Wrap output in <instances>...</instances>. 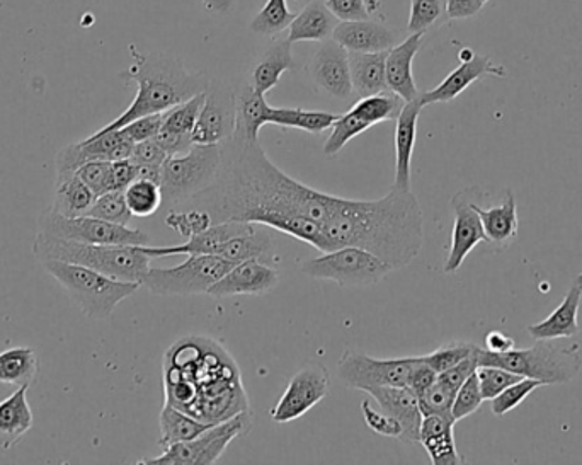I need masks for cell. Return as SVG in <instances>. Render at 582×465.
Here are the masks:
<instances>
[{"instance_id":"cell-60","label":"cell","mask_w":582,"mask_h":465,"mask_svg":"<svg viewBox=\"0 0 582 465\" xmlns=\"http://www.w3.org/2000/svg\"><path fill=\"white\" fill-rule=\"evenodd\" d=\"M156 140L168 152V156H180L194 146L193 138L186 137V135L169 134V132H159Z\"/></svg>"},{"instance_id":"cell-18","label":"cell","mask_w":582,"mask_h":465,"mask_svg":"<svg viewBox=\"0 0 582 465\" xmlns=\"http://www.w3.org/2000/svg\"><path fill=\"white\" fill-rule=\"evenodd\" d=\"M310 72H312L313 82L326 94L338 98V100H347L353 94L350 54L334 39L322 42V46L313 55Z\"/></svg>"},{"instance_id":"cell-49","label":"cell","mask_w":582,"mask_h":465,"mask_svg":"<svg viewBox=\"0 0 582 465\" xmlns=\"http://www.w3.org/2000/svg\"><path fill=\"white\" fill-rule=\"evenodd\" d=\"M482 402V390H480L479 377H477L476 372L457 390V396H455L452 406L453 420L460 421L467 418V416L473 415Z\"/></svg>"},{"instance_id":"cell-34","label":"cell","mask_w":582,"mask_h":465,"mask_svg":"<svg viewBox=\"0 0 582 465\" xmlns=\"http://www.w3.org/2000/svg\"><path fill=\"white\" fill-rule=\"evenodd\" d=\"M38 375V359L35 350L20 347L0 353V384L30 387Z\"/></svg>"},{"instance_id":"cell-41","label":"cell","mask_w":582,"mask_h":465,"mask_svg":"<svg viewBox=\"0 0 582 465\" xmlns=\"http://www.w3.org/2000/svg\"><path fill=\"white\" fill-rule=\"evenodd\" d=\"M205 92L193 95L191 100L184 101V103L178 104L172 110L166 111L164 123L160 132H169V134L186 135L191 137L193 134L194 125L198 120L199 111H202L203 103H205Z\"/></svg>"},{"instance_id":"cell-44","label":"cell","mask_w":582,"mask_h":465,"mask_svg":"<svg viewBox=\"0 0 582 465\" xmlns=\"http://www.w3.org/2000/svg\"><path fill=\"white\" fill-rule=\"evenodd\" d=\"M88 215L119 226H128L129 220L134 218L126 203L125 191H107L104 195L98 196Z\"/></svg>"},{"instance_id":"cell-59","label":"cell","mask_w":582,"mask_h":465,"mask_svg":"<svg viewBox=\"0 0 582 465\" xmlns=\"http://www.w3.org/2000/svg\"><path fill=\"white\" fill-rule=\"evenodd\" d=\"M483 0H446L448 20H468L482 11Z\"/></svg>"},{"instance_id":"cell-32","label":"cell","mask_w":582,"mask_h":465,"mask_svg":"<svg viewBox=\"0 0 582 465\" xmlns=\"http://www.w3.org/2000/svg\"><path fill=\"white\" fill-rule=\"evenodd\" d=\"M273 252V237L270 232L255 226L251 232L233 237L215 249L214 254L237 264L248 260L264 261Z\"/></svg>"},{"instance_id":"cell-37","label":"cell","mask_w":582,"mask_h":465,"mask_svg":"<svg viewBox=\"0 0 582 465\" xmlns=\"http://www.w3.org/2000/svg\"><path fill=\"white\" fill-rule=\"evenodd\" d=\"M339 115L328 111H305L300 107H271L270 125L298 128L309 134H322L334 125Z\"/></svg>"},{"instance_id":"cell-5","label":"cell","mask_w":582,"mask_h":465,"mask_svg":"<svg viewBox=\"0 0 582 465\" xmlns=\"http://www.w3.org/2000/svg\"><path fill=\"white\" fill-rule=\"evenodd\" d=\"M33 252L39 263L55 260L80 264L100 271L110 279L140 283V285L152 268L150 266L152 258L145 254L140 246L84 245L39 232L33 245Z\"/></svg>"},{"instance_id":"cell-63","label":"cell","mask_w":582,"mask_h":465,"mask_svg":"<svg viewBox=\"0 0 582 465\" xmlns=\"http://www.w3.org/2000/svg\"><path fill=\"white\" fill-rule=\"evenodd\" d=\"M575 280H578V282H581V283H582V273H581V275H579L578 279H575Z\"/></svg>"},{"instance_id":"cell-56","label":"cell","mask_w":582,"mask_h":465,"mask_svg":"<svg viewBox=\"0 0 582 465\" xmlns=\"http://www.w3.org/2000/svg\"><path fill=\"white\" fill-rule=\"evenodd\" d=\"M168 157V152L162 149L159 141L152 138V140L135 144L129 159L134 160L137 166H162Z\"/></svg>"},{"instance_id":"cell-19","label":"cell","mask_w":582,"mask_h":465,"mask_svg":"<svg viewBox=\"0 0 582 465\" xmlns=\"http://www.w3.org/2000/svg\"><path fill=\"white\" fill-rule=\"evenodd\" d=\"M279 273L267 266L264 261L248 260L233 264L208 294L212 297H236V295H264L278 285Z\"/></svg>"},{"instance_id":"cell-17","label":"cell","mask_w":582,"mask_h":465,"mask_svg":"<svg viewBox=\"0 0 582 465\" xmlns=\"http://www.w3.org/2000/svg\"><path fill=\"white\" fill-rule=\"evenodd\" d=\"M467 193L468 191H461L452 202L455 224H453L448 258L443 266V271L448 275L460 270L467 256L476 249L479 242L488 240V236L483 232L482 220L473 208L472 202H468Z\"/></svg>"},{"instance_id":"cell-54","label":"cell","mask_w":582,"mask_h":465,"mask_svg":"<svg viewBox=\"0 0 582 465\" xmlns=\"http://www.w3.org/2000/svg\"><path fill=\"white\" fill-rule=\"evenodd\" d=\"M476 350H473L472 355L461 360L460 363L452 366V368H448V371L438 374V381L443 382V384H446V386L452 387L453 390L460 389L461 384H464V382L467 381L470 375L476 374L477 368H479V360H477Z\"/></svg>"},{"instance_id":"cell-10","label":"cell","mask_w":582,"mask_h":465,"mask_svg":"<svg viewBox=\"0 0 582 465\" xmlns=\"http://www.w3.org/2000/svg\"><path fill=\"white\" fill-rule=\"evenodd\" d=\"M301 271L310 279L329 280L343 288H356V286L365 288L377 285L393 270L378 256L362 248L347 246L305 261Z\"/></svg>"},{"instance_id":"cell-1","label":"cell","mask_w":582,"mask_h":465,"mask_svg":"<svg viewBox=\"0 0 582 465\" xmlns=\"http://www.w3.org/2000/svg\"><path fill=\"white\" fill-rule=\"evenodd\" d=\"M343 200L289 178L271 162L258 140L236 128L232 138L221 144L214 183L190 202L208 212L212 224L249 222L266 227L279 214L304 215L326 224Z\"/></svg>"},{"instance_id":"cell-62","label":"cell","mask_w":582,"mask_h":465,"mask_svg":"<svg viewBox=\"0 0 582 465\" xmlns=\"http://www.w3.org/2000/svg\"><path fill=\"white\" fill-rule=\"evenodd\" d=\"M203 2L208 11L218 12V14L230 11L233 5V0H203Z\"/></svg>"},{"instance_id":"cell-27","label":"cell","mask_w":582,"mask_h":465,"mask_svg":"<svg viewBox=\"0 0 582 465\" xmlns=\"http://www.w3.org/2000/svg\"><path fill=\"white\" fill-rule=\"evenodd\" d=\"M339 20L332 14L326 2L313 0L295 15L294 23L289 24V43L298 42H328L332 38Z\"/></svg>"},{"instance_id":"cell-14","label":"cell","mask_w":582,"mask_h":465,"mask_svg":"<svg viewBox=\"0 0 582 465\" xmlns=\"http://www.w3.org/2000/svg\"><path fill=\"white\" fill-rule=\"evenodd\" d=\"M237 125V95L224 82H209L205 103L194 125L193 144L220 146L232 138Z\"/></svg>"},{"instance_id":"cell-7","label":"cell","mask_w":582,"mask_h":465,"mask_svg":"<svg viewBox=\"0 0 582 465\" xmlns=\"http://www.w3.org/2000/svg\"><path fill=\"white\" fill-rule=\"evenodd\" d=\"M42 264L69 292L76 306L89 319H107L125 298L140 288V283L110 279L80 264L55 260L43 261Z\"/></svg>"},{"instance_id":"cell-26","label":"cell","mask_w":582,"mask_h":465,"mask_svg":"<svg viewBox=\"0 0 582 465\" xmlns=\"http://www.w3.org/2000/svg\"><path fill=\"white\" fill-rule=\"evenodd\" d=\"M582 283L575 280L563 297L562 304L554 310L547 319L528 326L533 340H556V338H572L579 332L578 314L581 307Z\"/></svg>"},{"instance_id":"cell-28","label":"cell","mask_w":582,"mask_h":465,"mask_svg":"<svg viewBox=\"0 0 582 465\" xmlns=\"http://www.w3.org/2000/svg\"><path fill=\"white\" fill-rule=\"evenodd\" d=\"M30 387H18L12 396L0 402V451H9L33 427V412L26 399Z\"/></svg>"},{"instance_id":"cell-50","label":"cell","mask_w":582,"mask_h":465,"mask_svg":"<svg viewBox=\"0 0 582 465\" xmlns=\"http://www.w3.org/2000/svg\"><path fill=\"white\" fill-rule=\"evenodd\" d=\"M166 224L175 232L190 239L194 234L208 229L212 226V217H209L208 212L198 211V208L190 212L172 211L166 217Z\"/></svg>"},{"instance_id":"cell-42","label":"cell","mask_w":582,"mask_h":465,"mask_svg":"<svg viewBox=\"0 0 582 465\" xmlns=\"http://www.w3.org/2000/svg\"><path fill=\"white\" fill-rule=\"evenodd\" d=\"M448 21L446 0H411L408 30L411 33H423L440 27Z\"/></svg>"},{"instance_id":"cell-16","label":"cell","mask_w":582,"mask_h":465,"mask_svg":"<svg viewBox=\"0 0 582 465\" xmlns=\"http://www.w3.org/2000/svg\"><path fill=\"white\" fill-rule=\"evenodd\" d=\"M134 141H129L122 131L92 134L79 144L64 147L57 156V183L69 180L82 166L94 160L129 159L134 150Z\"/></svg>"},{"instance_id":"cell-51","label":"cell","mask_w":582,"mask_h":465,"mask_svg":"<svg viewBox=\"0 0 582 465\" xmlns=\"http://www.w3.org/2000/svg\"><path fill=\"white\" fill-rule=\"evenodd\" d=\"M111 162L110 160H94L89 165L82 166L76 172L77 178L84 181L95 196L104 195L111 191Z\"/></svg>"},{"instance_id":"cell-48","label":"cell","mask_w":582,"mask_h":465,"mask_svg":"<svg viewBox=\"0 0 582 465\" xmlns=\"http://www.w3.org/2000/svg\"><path fill=\"white\" fill-rule=\"evenodd\" d=\"M476 344L465 343V341H455V343L445 344V347L434 350L430 355H423L421 359L433 368L436 374L448 371L452 366L460 363L461 360L472 355Z\"/></svg>"},{"instance_id":"cell-53","label":"cell","mask_w":582,"mask_h":465,"mask_svg":"<svg viewBox=\"0 0 582 465\" xmlns=\"http://www.w3.org/2000/svg\"><path fill=\"white\" fill-rule=\"evenodd\" d=\"M162 123H164V113H156V115L141 116V118L134 120V122L123 126L119 131L129 141L138 144V141L156 138L160 128H162Z\"/></svg>"},{"instance_id":"cell-12","label":"cell","mask_w":582,"mask_h":465,"mask_svg":"<svg viewBox=\"0 0 582 465\" xmlns=\"http://www.w3.org/2000/svg\"><path fill=\"white\" fill-rule=\"evenodd\" d=\"M38 232L84 245L147 246L150 240L144 230L129 229L128 226H119L89 215L76 218L61 217L52 208L39 217Z\"/></svg>"},{"instance_id":"cell-64","label":"cell","mask_w":582,"mask_h":465,"mask_svg":"<svg viewBox=\"0 0 582 465\" xmlns=\"http://www.w3.org/2000/svg\"><path fill=\"white\" fill-rule=\"evenodd\" d=\"M483 2H489V0H483Z\"/></svg>"},{"instance_id":"cell-33","label":"cell","mask_w":582,"mask_h":465,"mask_svg":"<svg viewBox=\"0 0 582 465\" xmlns=\"http://www.w3.org/2000/svg\"><path fill=\"white\" fill-rule=\"evenodd\" d=\"M160 423V446H171L174 443L190 442L202 435L203 431L214 427V423H205V421L174 408V406L166 405L159 418Z\"/></svg>"},{"instance_id":"cell-52","label":"cell","mask_w":582,"mask_h":465,"mask_svg":"<svg viewBox=\"0 0 582 465\" xmlns=\"http://www.w3.org/2000/svg\"><path fill=\"white\" fill-rule=\"evenodd\" d=\"M362 411L366 427H368L369 430H374L378 435L388 436V439L400 440V436H402V424H400L396 418L385 415L384 411H375V409L372 408V405H369V400H363Z\"/></svg>"},{"instance_id":"cell-15","label":"cell","mask_w":582,"mask_h":465,"mask_svg":"<svg viewBox=\"0 0 582 465\" xmlns=\"http://www.w3.org/2000/svg\"><path fill=\"white\" fill-rule=\"evenodd\" d=\"M331 387L328 368L323 365L304 366L289 378L282 399L271 409L274 423L285 424L298 420L328 396Z\"/></svg>"},{"instance_id":"cell-9","label":"cell","mask_w":582,"mask_h":465,"mask_svg":"<svg viewBox=\"0 0 582 465\" xmlns=\"http://www.w3.org/2000/svg\"><path fill=\"white\" fill-rule=\"evenodd\" d=\"M233 263L215 254H190L183 264L150 268L141 285L162 297L208 294L209 288L232 270Z\"/></svg>"},{"instance_id":"cell-3","label":"cell","mask_w":582,"mask_h":465,"mask_svg":"<svg viewBox=\"0 0 582 465\" xmlns=\"http://www.w3.org/2000/svg\"><path fill=\"white\" fill-rule=\"evenodd\" d=\"M169 381L190 384L194 402L187 415L205 423H221L249 409L239 368L214 340L184 338L168 350L164 382Z\"/></svg>"},{"instance_id":"cell-58","label":"cell","mask_w":582,"mask_h":465,"mask_svg":"<svg viewBox=\"0 0 582 465\" xmlns=\"http://www.w3.org/2000/svg\"><path fill=\"white\" fill-rule=\"evenodd\" d=\"M111 191H125L138 178V166L132 159L111 162Z\"/></svg>"},{"instance_id":"cell-43","label":"cell","mask_w":582,"mask_h":465,"mask_svg":"<svg viewBox=\"0 0 582 465\" xmlns=\"http://www.w3.org/2000/svg\"><path fill=\"white\" fill-rule=\"evenodd\" d=\"M369 126L366 125L363 120L354 115L353 111H347L346 115H339L332 125L331 135L323 144V154L329 157L338 156L344 147L353 140L354 137H358L363 132L368 131Z\"/></svg>"},{"instance_id":"cell-24","label":"cell","mask_w":582,"mask_h":465,"mask_svg":"<svg viewBox=\"0 0 582 465\" xmlns=\"http://www.w3.org/2000/svg\"><path fill=\"white\" fill-rule=\"evenodd\" d=\"M423 110L421 101L406 103L396 120V181L393 188L412 191V156H414L415 137H418V120Z\"/></svg>"},{"instance_id":"cell-55","label":"cell","mask_w":582,"mask_h":465,"mask_svg":"<svg viewBox=\"0 0 582 465\" xmlns=\"http://www.w3.org/2000/svg\"><path fill=\"white\" fill-rule=\"evenodd\" d=\"M326 5L339 21L372 20L366 0H326Z\"/></svg>"},{"instance_id":"cell-36","label":"cell","mask_w":582,"mask_h":465,"mask_svg":"<svg viewBox=\"0 0 582 465\" xmlns=\"http://www.w3.org/2000/svg\"><path fill=\"white\" fill-rule=\"evenodd\" d=\"M271 106L264 94L255 92L251 86L237 94V125L252 140H258L259 131L270 125Z\"/></svg>"},{"instance_id":"cell-31","label":"cell","mask_w":582,"mask_h":465,"mask_svg":"<svg viewBox=\"0 0 582 465\" xmlns=\"http://www.w3.org/2000/svg\"><path fill=\"white\" fill-rule=\"evenodd\" d=\"M472 205L482 220L483 232L488 236L489 242L506 248L516 239L517 205L513 191H507L506 200L501 205L492 206V208H482L476 203Z\"/></svg>"},{"instance_id":"cell-57","label":"cell","mask_w":582,"mask_h":465,"mask_svg":"<svg viewBox=\"0 0 582 465\" xmlns=\"http://www.w3.org/2000/svg\"><path fill=\"white\" fill-rule=\"evenodd\" d=\"M436 378H438V374L421 356H418L411 372H409L408 387L419 397L433 386Z\"/></svg>"},{"instance_id":"cell-22","label":"cell","mask_w":582,"mask_h":465,"mask_svg":"<svg viewBox=\"0 0 582 465\" xmlns=\"http://www.w3.org/2000/svg\"><path fill=\"white\" fill-rule=\"evenodd\" d=\"M423 33H411L408 39L397 43L387 52L385 72H387L388 89L399 94L406 103L418 100L421 94L412 73V61L423 46Z\"/></svg>"},{"instance_id":"cell-46","label":"cell","mask_w":582,"mask_h":465,"mask_svg":"<svg viewBox=\"0 0 582 465\" xmlns=\"http://www.w3.org/2000/svg\"><path fill=\"white\" fill-rule=\"evenodd\" d=\"M455 396H457V390H453L452 387L446 386V384H443V382L436 378L433 386L418 397L419 408H421L423 416H452V406Z\"/></svg>"},{"instance_id":"cell-20","label":"cell","mask_w":582,"mask_h":465,"mask_svg":"<svg viewBox=\"0 0 582 465\" xmlns=\"http://www.w3.org/2000/svg\"><path fill=\"white\" fill-rule=\"evenodd\" d=\"M483 76H506V69L501 66H494L491 58L486 55H473L472 58L464 60L460 67L453 70L442 84L431 89V91L419 94V101L424 106L436 103H449V101L457 100L458 95L470 88L476 80L482 79Z\"/></svg>"},{"instance_id":"cell-29","label":"cell","mask_w":582,"mask_h":465,"mask_svg":"<svg viewBox=\"0 0 582 465\" xmlns=\"http://www.w3.org/2000/svg\"><path fill=\"white\" fill-rule=\"evenodd\" d=\"M288 38L278 39L264 52L259 58L251 73V88L259 94L266 95L274 86H278L279 79L286 70L294 69V52Z\"/></svg>"},{"instance_id":"cell-39","label":"cell","mask_w":582,"mask_h":465,"mask_svg":"<svg viewBox=\"0 0 582 465\" xmlns=\"http://www.w3.org/2000/svg\"><path fill=\"white\" fill-rule=\"evenodd\" d=\"M126 203L134 217H150L159 211L160 205L164 202L162 190L156 181L137 178L134 183L125 190Z\"/></svg>"},{"instance_id":"cell-30","label":"cell","mask_w":582,"mask_h":465,"mask_svg":"<svg viewBox=\"0 0 582 465\" xmlns=\"http://www.w3.org/2000/svg\"><path fill=\"white\" fill-rule=\"evenodd\" d=\"M350 54L351 82L353 92L360 98L378 94L387 91V52L378 54H360V52H347Z\"/></svg>"},{"instance_id":"cell-25","label":"cell","mask_w":582,"mask_h":465,"mask_svg":"<svg viewBox=\"0 0 582 465\" xmlns=\"http://www.w3.org/2000/svg\"><path fill=\"white\" fill-rule=\"evenodd\" d=\"M455 420L452 416H423L419 443H423L434 465L464 464V457L458 454L457 443L453 436Z\"/></svg>"},{"instance_id":"cell-40","label":"cell","mask_w":582,"mask_h":465,"mask_svg":"<svg viewBox=\"0 0 582 465\" xmlns=\"http://www.w3.org/2000/svg\"><path fill=\"white\" fill-rule=\"evenodd\" d=\"M294 12L289 11L286 0H267L261 11L255 14L251 23V31L255 35L274 36L294 23Z\"/></svg>"},{"instance_id":"cell-35","label":"cell","mask_w":582,"mask_h":465,"mask_svg":"<svg viewBox=\"0 0 582 465\" xmlns=\"http://www.w3.org/2000/svg\"><path fill=\"white\" fill-rule=\"evenodd\" d=\"M94 191L84 183V181L72 175L69 180L57 183V191H55L54 205L52 211L61 217L76 218L88 215L94 205Z\"/></svg>"},{"instance_id":"cell-21","label":"cell","mask_w":582,"mask_h":465,"mask_svg":"<svg viewBox=\"0 0 582 465\" xmlns=\"http://www.w3.org/2000/svg\"><path fill=\"white\" fill-rule=\"evenodd\" d=\"M366 394L377 400L385 415L392 416L402 424V442L419 443L423 412L419 408L418 396L408 386L372 387Z\"/></svg>"},{"instance_id":"cell-6","label":"cell","mask_w":582,"mask_h":465,"mask_svg":"<svg viewBox=\"0 0 582 465\" xmlns=\"http://www.w3.org/2000/svg\"><path fill=\"white\" fill-rule=\"evenodd\" d=\"M476 353L479 366H501L522 377L540 381L544 386L571 382L582 368L581 347L569 338L537 340L533 347L513 348L506 353L477 347Z\"/></svg>"},{"instance_id":"cell-38","label":"cell","mask_w":582,"mask_h":465,"mask_svg":"<svg viewBox=\"0 0 582 465\" xmlns=\"http://www.w3.org/2000/svg\"><path fill=\"white\" fill-rule=\"evenodd\" d=\"M403 106H406V101L396 92L387 89L378 94L360 98L358 103L354 104L351 111L372 128L378 123L396 122Z\"/></svg>"},{"instance_id":"cell-8","label":"cell","mask_w":582,"mask_h":465,"mask_svg":"<svg viewBox=\"0 0 582 465\" xmlns=\"http://www.w3.org/2000/svg\"><path fill=\"white\" fill-rule=\"evenodd\" d=\"M221 165L220 146L194 144L187 152L169 156L160 172L162 199L171 205L187 203L217 178Z\"/></svg>"},{"instance_id":"cell-47","label":"cell","mask_w":582,"mask_h":465,"mask_svg":"<svg viewBox=\"0 0 582 465\" xmlns=\"http://www.w3.org/2000/svg\"><path fill=\"white\" fill-rule=\"evenodd\" d=\"M538 387H544L540 381H535V378L523 377L522 381H517L513 386L504 389L503 393L495 396L492 399V412L495 416L507 415V412L516 409L517 406L522 405L523 400L533 393L537 390Z\"/></svg>"},{"instance_id":"cell-45","label":"cell","mask_w":582,"mask_h":465,"mask_svg":"<svg viewBox=\"0 0 582 465\" xmlns=\"http://www.w3.org/2000/svg\"><path fill=\"white\" fill-rule=\"evenodd\" d=\"M477 377H479L480 390H482L483 400H492L495 396L503 393L507 387L522 381V375L514 374V372L501 368V366H479L477 368Z\"/></svg>"},{"instance_id":"cell-23","label":"cell","mask_w":582,"mask_h":465,"mask_svg":"<svg viewBox=\"0 0 582 465\" xmlns=\"http://www.w3.org/2000/svg\"><path fill=\"white\" fill-rule=\"evenodd\" d=\"M332 39L344 46L347 52L378 54L388 52L397 45V35L385 24L377 21H339L332 33Z\"/></svg>"},{"instance_id":"cell-13","label":"cell","mask_w":582,"mask_h":465,"mask_svg":"<svg viewBox=\"0 0 582 465\" xmlns=\"http://www.w3.org/2000/svg\"><path fill=\"white\" fill-rule=\"evenodd\" d=\"M418 356L378 360L363 353L346 351L338 363V375L344 386L366 390L381 386H408L409 372Z\"/></svg>"},{"instance_id":"cell-61","label":"cell","mask_w":582,"mask_h":465,"mask_svg":"<svg viewBox=\"0 0 582 465\" xmlns=\"http://www.w3.org/2000/svg\"><path fill=\"white\" fill-rule=\"evenodd\" d=\"M514 348V341L510 336L504 334L501 331H492L486 336V350L492 351V353H506Z\"/></svg>"},{"instance_id":"cell-11","label":"cell","mask_w":582,"mask_h":465,"mask_svg":"<svg viewBox=\"0 0 582 465\" xmlns=\"http://www.w3.org/2000/svg\"><path fill=\"white\" fill-rule=\"evenodd\" d=\"M251 427L252 416L248 409V411L232 416L229 420L214 424V427L203 431L202 435L190 440V442L174 443V445L166 446L164 452L159 457L144 458V461H138L137 464H215L224 455V452L227 451V446L237 436L246 435L251 430Z\"/></svg>"},{"instance_id":"cell-2","label":"cell","mask_w":582,"mask_h":465,"mask_svg":"<svg viewBox=\"0 0 582 465\" xmlns=\"http://www.w3.org/2000/svg\"><path fill=\"white\" fill-rule=\"evenodd\" d=\"M424 215L412 191L390 188L384 199L343 200L322 224L316 249L362 248L392 268L408 266L423 249Z\"/></svg>"},{"instance_id":"cell-4","label":"cell","mask_w":582,"mask_h":465,"mask_svg":"<svg viewBox=\"0 0 582 465\" xmlns=\"http://www.w3.org/2000/svg\"><path fill=\"white\" fill-rule=\"evenodd\" d=\"M122 77L137 82V95L118 118L107 123L98 134L119 131L141 116L166 113L205 92L212 82L205 72L190 73L178 58L164 54L137 55Z\"/></svg>"}]
</instances>
